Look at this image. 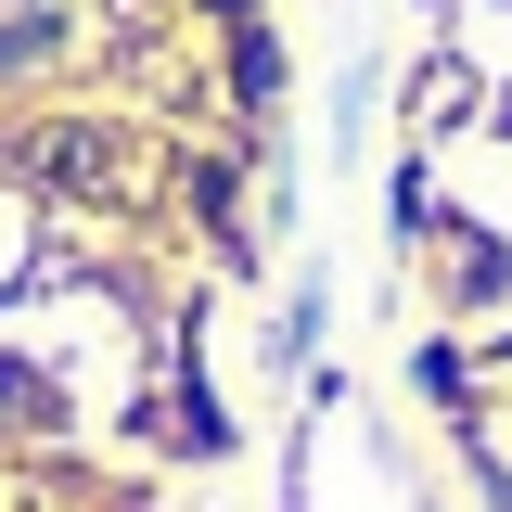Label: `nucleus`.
Returning a JSON list of instances; mask_svg holds the SVG:
<instances>
[{
  "label": "nucleus",
  "instance_id": "obj_1",
  "mask_svg": "<svg viewBox=\"0 0 512 512\" xmlns=\"http://www.w3.org/2000/svg\"><path fill=\"white\" fill-rule=\"evenodd\" d=\"M231 90H244V103H269V90H282V52H269L256 26H244V52H231Z\"/></svg>",
  "mask_w": 512,
  "mask_h": 512
},
{
  "label": "nucleus",
  "instance_id": "obj_2",
  "mask_svg": "<svg viewBox=\"0 0 512 512\" xmlns=\"http://www.w3.org/2000/svg\"><path fill=\"white\" fill-rule=\"evenodd\" d=\"M218 13H244V0H218Z\"/></svg>",
  "mask_w": 512,
  "mask_h": 512
}]
</instances>
